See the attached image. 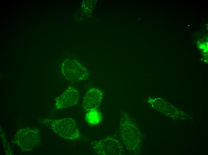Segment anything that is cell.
Returning <instances> with one entry per match:
<instances>
[{"label":"cell","mask_w":208,"mask_h":155,"mask_svg":"<svg viewBox=\"0 0 208 155\" xmlns=\"http://www.w3.org/2000/svg\"><path fill=\"white\" fill-rule=\"evenodd\" d=\"M49 125L55 133L65 139L74 141L79 137L80 133L77 125L72 118L50 120Z\"/></svg>","instance_id":"7a4b0ae2"},{"label":"cell","mask_w":208,"mask_h":155,"mask_svg":"<svg viewBox=\"0 0 208 155\" xmlns=\"http://www.w3.org/2000/svg\"><path fill=\"white\" fill-rule=\"evenodd\" d=\"M78 97V91L70 87L57 99L56 106L58 108H65L73 106L77 103Z\"/></svg>","instance_id":"277c9868"},{"label":"cell","mask_w":208,"mask_h":155,"mask_svg":"<svg viewBox=\"0 0 208 155\" xmlns=\"http://www.w3.org/2000/svg\"><path fill=\"white\" fill-rule=\"evenodd\" d=\"M101 91L96 88H92L85 94L83 99V106L88 111L96 108L100 105L103 97Z\"/></svg>","instance_id":"8992f818"},{"label":"cell","mask_w":208,"mask_h":155,"mask_svg":"<svg viewBox=\"0 0 208 155\" xmlns=\"http://www.w3.org/2000/svg\"><path fill=\"white\" fill-rule=\"evenodd\" d=\"M92 148L98 155H123L125 152L122 144L117 139L107 137L95 141Z\"/></svg>","instance_id":"3957f363"},{"label":"cell","mask_w":208,"mask_h":155,"mask_svg":"<svg viewBox=\"0 0 208 155\" xmlns=\"http://www.w3.org/2000/svg\"><path fill=\"white\" fill-rule=\"evenodd\" d=\"M136 128L135 123L130 117L122 116L119 130V137L126 149L134 154L137 151L138 144Z\"/></svg>","instance_id":"6da1fadb"},{"label":"cell","mask_w":208,"mask_h":155,"mask_svg":"<svg viewBox=\"0 0 208 155\" xmlns=\"http://www.w3.org/2000/svg\"><path fill=\"white\" fill-rule=\"evenodd\" d=\"M102 119L100 112L96 108L87 111L85 116V120L89 124L95 125L100 123Z\"/></svg>","instance_id":"52a82bcc"},{"label":"cell","mask_w":208,"mask_h":155,"mask_svg":"<svg viewBox=\"0 0 208 155\" xmlns=\"http://www.w3.org/2000/svg\"><path fill=\"white\" fill-rule=\"evenodd\" d=\"M63 71V74L68 80L72 81L83 80L87 79L88 73L87 70L77 63H70Z\"/></svg>","instance_id":"5b68a950"}]
</instances>
